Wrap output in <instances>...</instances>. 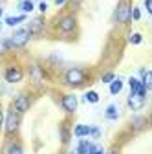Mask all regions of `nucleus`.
Returning a JSON list of instances; mask_svg holds the SVG:
<instances>
[{
	"instance_id": "1",
	"label": "nucleus",
	"mask_w": 152,
	"mask_h": 154,
	"mask_svg": "<svg viewBox=\"0 0 152 154\" xmlns=\"http://www.w3.org/2000/svg\"><path fill=\"white\" fill-rule=\"evenodd\" d=\"M51 31L55 33V37L59 38H66V41H75L79 35V18L73 11H66V13H59L53 22H51Z\"/></svg>"
},
{
	"instance_id": "2",
	"label": "nucleus",
	"mask_w": 152,
	"mask_h": 154,
	"mask_svg": "<svg viewBox=\"0 0 152 154\" xmlns=\"http://www.w3.org/2000/svg\"><path fill=\"white\" fill-rule=\"evenodd\" d=\"M62 85L68 88H84L90 85V73L83 66H71L62 73Z\"/></svg>"
},
{
	"instance_id": "3",
	"label": "nucleus",
	"mask_w": 152,
	"mask_h": 154,
	"mask_svg": "<svg viewBox=\"0 0 152 154\" xmlns=\"http://www.w3.org/2000/svg\"><path fill=\"white\" fill-rule=\"evenodd\" d=\"M4 125H6V130H4L6 140L18 136V132H20V125H22V114L17 112V110L9 105L8 114H6V118H4Z\"/></svg>"
},
{
	"instance_id": "4",
	"label": "nucleus",
	"mask_w": 152,
	"mask_h": 154,
	"mask_svg": "<svg viewBox=\"0 0 152 154\" xmlns=\"http://www.w3.org/2000/svg\"><path fill=\"white\" fill-rule=\"evenodd\" d=\"M130 11H132V0H119L116 6V11H114V22L119 26H128Z\"/></svg>"
},
{
	"instance_id": "5",
	"label": "nucleus",
	"mask_w": 152,
	"mask_h": 154,
	"mask_svg": "<svg viewBox=\"0 0 152 154\" xmlns=\"http://www.w3.org/2000/svg\"><path fill=\"white\" fill-rule=\"evenodd\" d=\"M24 75H26V70L20 63H11L4 68V79L6 83H11V85H17V83H20L24 79Z\"/></svg>"
},
{
	"instance_id": "6",
	"label": "nucleus",
	"mask_w": 152,
	"mask_h": 154,
	"mask_svg": "<svg viewBox=\"0 0 152 154\" xmlns=\"http://www.w3.org/2000/svg\"><path fill=\"white\" fill-rule=\"evenodd\" d=\"M31 105H33V97H31V94H28V92H20L13 99V103H11V106L17 112H20V114H26L31 108Z\"/></svg>"
},
{
	"instance_id": "7",
	"label": "nucleus",
	"mask_w": 152,
	"mask_h": 154,
	"mask_svg": "<svg viewBox=\"0 0 152 154\" xmlns=\"http://www.w3.org/2000/svg\"><path fill=\"white\" fill-rule=\"evenodd\" d=\"M26 28H28L31 38H33V37L39 38V37H42L44 31L48 29V24H46V18H44V17H35V18H31V20H29V24H28Z\"/></svg>"
},
{
	"instance_id": "8",
	"label": "nucleus",
	"mask_w": 152,
	"mask_h": 154,
	"mask_svg": "<svg viewBox=\"0 0 152 154\" xmlns=\"http://www.w3.org/2000/svg\"><path fill=\"white\" fill-rule=\"evenodd\" d=\"M9 41H11V46L13 48H24L31 41V35H29L28 28H18V29L13 31V35H11Z\"/></svg>"
},
{
	"instance_id": "9",
	"label": "nucleus",
	"mask_w": 152,
	"mask_h": 154,
	"mask_svg": "<svg viewBox=\"0 0 152 154\" xmlns=\"http://www.w3.org/2000/svg\"><path fill=\"white\" fill-rule=\"evenodd\" d=\"M59 105H61V108H62L68 116H73V114H75V110H77L79 101H77V97H75L73 94H61V97H59Z\"/></svg>"
},
{
	"instance_id": "10",
	"label": "nucleus",
	"mask_w": 152,
	"mask_h": 154,
	"mask_svg": "<svg viewBox=\"0 0 152 154\" xmlns=\"http://www.w3.org/2000/svg\"><path fill=\"white\" fill-rule=\"evenodd\" d=\"M4 154H24L22 140L18 138V136L8 138V140H6V147H4Z\"/></svg>"
},
{
	"instance_id": "11",
	"label": "nucleus",
	"mask_w": 152,
	"mask_h": 154,
	"mask_svg": "<svg viewBox=\"0 0 152 154\" xmlns=\"http://www.w3.org/2000/svg\"><path fill=\"white\" fill-rule=\"evenodd\" d=\"M126 105L132 112H139L145 105H147V95H141V94H132L128 95V99H126Z\"/></svg>"
},
{
	"instance_id": "12",
	"label": "nucleus",
	"mask_w": 152,
	"mask_h": 154,
	"mask_svg": "<svg viewBox=\"0 0 152 154\" xmlns=\"http://www.w3.org/2000/svg\"><path fill=\"white\" fill-rule=\"evenodd\" d=\"M28 73H29V79H31V83H35V85H39L44 77H46V70L41 66V64H31L29 68H28Z\"/></svg>"
},
{
	"instance_id": "13",
	"label": "nucleus",
	"mask_w": 152,
	"mask_h": 154,
	"mask_svg": "<svg viewBox=\"0 0 152 154\" xmlns=\"http://www.w3.org/2000/svg\"><path fill=\"white\" fill-rule=\"evenodd\" d=\"M128 127H130V130H134V132H143V130L148 128V118H147V116H136V118H132Z\"/></svg>"
},
{
	"instance_id": "14",
	"label": "nucleus",
	"mask_w": 152,
	"mask_h": 154,
	"mask_svg": "<svg viewBox=\"0 0 152 154\" xmlns=\"http://www.w3.org/2000/svg\"><path fill=\"white\" fill-rule=\"evenodd\" d=\"M70 136H71V132H70V127H68V121H62L61 123V141L64 145L70 143Z\"/></svg>"
},
{
	"instance_id": "15",
	"label": "nucleus",
	"mask_w": 152,
	"mask_h": 154,
	"mask_svg": "<svg viewBox=\"0 0 152 154\" xmlns=\"http://www.w3.org/2000/svg\"><path fill=\"white\" fill-rule=\"evenodd\" d=\"M105 116H106V119H110V121L117 119V118H119V110H117V106H116V105H108L106 110H105Z\"/></svg>"
},
{
	"instance_id": "16",
	"label": "nucleus",
	"mask_w": 152,
	"mask_h": 154,
	"mask_svg": "<svg viewBox=\"0 0 152 154\" xmlns=\"http://www.w3.org/2000/svg\"><path fill=\"white\" fill-rule=\"evenodd\" d=\"M73 134L77 138H84V136H88V134H90V127L88 125H75L73 127Z\"/></svg>"
},
{
	"instance_id": "17",
	"label": "nucleus",
	"mask_w": 152,
	"mask_h": 154,
	"mask_svg": "<svg viewBox=\"0 0 152 154\" xmlns=\"http://www.w3.org/2000/svg\"><path fill=\"white\" fill-rule=\"evenodd\" d=\"M141 73H143V81H141L143 86H145L147 90H152V72H150V70H143Z\"/></svg>"
},
{
	"instance_id": "18",
	"label": "nucleus",
	"mask_w": 152,
	"mask_h": 154,
	"mask_svg": "<svg viewBox=\"0 0 152 154\" xmlns=\"http://www.w3.org/2000/svg\"><path fill=\"white\" fill-rule=\"evenodd\" d=\"M121 90H123V81H121V79H114V81L110 83V94H112V95L119 94Z\"/></svg>"
},
{
	"instance_id": "19",
	"label": "nucleus",
	"mask_w": 152,
	"mask_h": 154,
	"mask_svg": "<svg viewBox=\"0 0 152 154\" xmlns=\"http://www.w3.org/2000/svg\"><path fill=\"white\" fill-rule=\"evenodd\" d=\"M86 101L88 103H92V105H96V103H99V94L96 92V90H90V92H86Z\"/></svg>"
},
{
	"instance_id": "20",
	"label": "nucleus",
	"mask_w": 152,
	"mask_h": 154,
	"mask_svg": "<svg viewBox=\"0 0 152 154\" xmlns=\"http://www.w3.org/2000/svg\"><path fill=\"white\" fill-rule=\"evenodd\" d=\"M24 18H26L24 15H20V17H9V18H6V24L8 26H17V24H20Z\"/></svg>"
},
{
	"instance_id": "21",
	"label": "nucleus",
	"mask_w": 152,
	"mask_h": 154,
	"mask_svg": "<svg viewBox=\"0 0 152 154\" xmlns=\"http://www.w3.org/2000/svg\"><path fill=\"white\" fill-rule=\"evenodd\" d=\"M18 8H20L22 11H26V13H29V11H33V2L31 0H22V2L18 4Z\"/></svg>"
},
{
	"instance_id": "22",
	"label": "nucleus",
	"mask_w": 152,
	"mask_h": 154,
	"mask_svg": "<svg viewBox=\"0 0 152 154\" xmlns=\"http://www.w3.org/2000/svg\"><path fill=\"white\" fill-rule=\"evenodd\" d=\"M141 41H143L141 33H134V35L130 37V42H132V44H141Z\"/></svg>"
},
{
	"instance_id": "23",
	"label": "nucleus",
	"mask_w": 152,
	"mask_h": 154,
	"mask_svg": "<svg viewBox=\"0 0 152 154\" xmlns=\"http://www.w3.org/2000/svg\"><path fill=\"white\" fill-rule=\"evenodd\" d=\"M114 79H116V75H114L112 72H108V73H105V75H103V83H108V85H110Z\"/></svg>"
},
{
	"instance_id": "24",
	"label": "nucleus",
	"mask_w": 152,
	"mask_h": 154,
	"mask_svg": "<svg viewBox=\"0 0 152 154\" xmlns=\"http://www.w3.org/2000/svg\"><path fill=\"white\" fill-rule=\"evenodd\" d=\"M90 136H93V138L97 140V138L101 136V132H99V128H97V127H90Z\"/></svg>"
},
{
	"instance_id": "25",
	"label": "nucleus",
	"mask_w": 152,
	"mask_h": 154,
	"mask_svg": "<svg viewBox=\"0 0 152 154\" xmlns=\"http://www.w3.org/2000/svg\"><path fill=\"white\" fill-rule=\"evenodd\" d=\"M105 154H121V150H119V147H110Z\"/></svg>"
},
{
	"instance_id": "26",
	"label": "nucleus",
	"mask_w": 152,
	"mask_h": 154,
	"mask_svg": "<svg viewBox=\"0 0 152 154\" xmlns=\"http://www.w3.org/2000/svg\"><path fill=\"white\" fill-rule=\"evenodd\" d=\"M4 118H6V114H4L2 106H0V130H2V127H4Z\"/></svg>"
},
{
	"instance_id": "27",
	"label": "nucleus",
	"mask_w": 152,
	"mask_h": 154,
	"mask_svg": "<svg viewBox=\"0 0 152 154\" xmlns=\"http://www.w3.org/2000/svg\"><path fill=\"white\" fill-rule=\"evenodd\" d=\"M145 8H147V11L152 15V0H145Z\"/></svg>"
},
{
	"instance_id": "28",
	"label": "nucleus",
	"mask_w": 152,
	"mask_h": 154,
	"mask_svg": "<svg viewBox=\"0 0 152 154\" xmlns=\"http://www.w3.org/2000/svg\"><path fill=\"white\" fill-rule=\"evenodd\" d=\"M39 8H41V11H46V9H48V6H46V2H41V6H39Z\"/></svg>"
},
{
	"instance_id": "29",
	"label": "nucleus",
	"mask_w": 152,
	"mask_h": 154,
	"mask_svg": "<svg viewBox=\"0 0 152 154\" xmlns=\"http://www.w3.org/2000/svg\"><path fill=\"white\" fill-rule=\"evenodd\" d=\"M64 2H68V0H55V4H57V6H62Z\"/></svg>"
},
{
	"instance_id": "30",
	"label": "nucleus",
	"mask_w": 152,
	"mask_h": 154,
	"mask_svg": "<svg viewBox=\"0 0 152 154\" xmlns=\"http://www.w3.org/2000/svg\"><path fill=\"white\" fill-rule=\"evenodd\" d=\"M0 17H2V9H0Z\"/></svg>"
},
{
	"instance_id": "31",
	"label": "nucleus",
	"mask_w": 152,
	"mask_h": 154,
	"mask_svg": "<svg viewBox=\"0 0 152 154\" xmlns=\"http://www.w3.org/2000/svg\"><path fill=\"white\" fill-rule=\"evenodd\" d=\"M2 2H4V0H0V4H2Z\"/></svg>"
}]
</instances>
